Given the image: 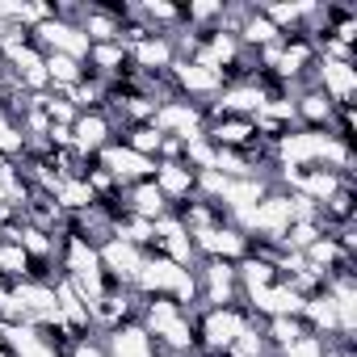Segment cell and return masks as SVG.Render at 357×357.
Here are the masks:
<instances>
[{
  "label": "cell",
  "mask_w": 357,
  "mask_h": 357,
  "mask_svg": "<svg viewBox=\"0 0 357 357\" xmlns=\"http://www.w3.org/2000/svg\"><path fill=\"white\" fill-rule=\"evenodd\" d=\"M126 68H130V59H126L122 43H93L89 55H84V72L97 76V80H118Z\"/></svg>",
  "instance_id": "12"
},
{
  "label": "cell",
  "mask_w": 357,
  "mask_h": 357,
  "mask_svg": "<svg viewBox=\"0 0 357 357\" xmlns=\"http://www.w3.org/2000/svg\"><path fill=\"white\" fill-rule=\"evenodd\" d=\"M63 357H109V353H105V336H97V332L76 336V340L63 349Z\"/></svg>",
  "instance_id": "17"
},
{
  "label": "cell",
  "mask_w": 357,
  "mask_h": 357,
  "mask_svg": "<svg viewBox=\"0 0 357 357\" xmlns=\"http://www.w3.org/2000/svg\"><path fill=\"white\" fill-rule=\"evenodd\" d=\"M118 143H126L130 151H139V155H147V160H160L164 135H160L151 122H143V126H126V130H118Z\"/></svg>",
  "instance_id": "14"
},
{
  "label": "cell",
  "mask_w": 357,
  "mask_h": 357,
  "mask_svg": "<svg viewBox=\"0 0 357 357\" xmlns=\"http://www.w3.org/2000/svg\"><path fill=\"white\" fill-rule=\"evenodd\" d=\"M324 357H349V353H336V349H328V353H324Z\"/></svg>",
  "instance_id": "18"
},
{
  "label": "cell",
  "mask_w": 357,
  "mask_h": 357,
  "mask_svg": "<svg viewBox=\"0 0 357 357\" xmlns=\"http://www.w3.org/2000/svg\"><path fill=\"white\" fill-rule=\"evenodd\" d=\"M190 319H194V336H198L194 353H223L257 315L244 303H227V307H198Z\"/></svg>",
  "instance_id": "1"
},
{
  "label": "cell",
  "mask_w": 357,
  "mask_h": 357,
  "mask_svg": "<svg viewBox=\"0 0 357 357\" xmlns=\"http://www.w3.org/2000/svg\"><path fill=\"white\" fill-rule=\"evenodd\" d=\"M155 190L164 194V202L168 206H176V202H185V198H194V190H198V172L194 168H185V164H155Z\"/></svg>",
  "instance_id": "10"
},
{
  "label": "cell",
  "mask_w": 357,
  "mask_h": 357,
  "mask_svg": "<svg viewBox=\"0 0 357 357\" xmlns=\"http://www.w3.org/2000/svg\"><path fill=\"white\" fill-rule=\"evenodd\" d=\"M143 257L147 252H139L135 244H126V240H105L101 248H97V261H101V269L118 282V286H130L135 282V273H139V265H143Z\"/></svg>",
  "instance_id": "9"
},
{
  "label": "cell",
  "mask_w": 357,
  "mask_h": 357,
  "mask_svg": "<svg viewBox=\"0 0 357 357\" xmlns=\"http://www.w3.org/2000/svg\"><path fill=\"white\" fill-rule=\"evenodd\" d=\"M206 105H198V101H168V105H160L155 109V118H151V126L160 130V135H168V139H181V143H190V139H198V135H206Z\"/></svg>",
  "instance_id": "2"
},
{
  "label": "cell",
  "mask_w": 357,
  "mask_h": 357,
  "mask_svg": "<svg viewBox=\"0 0 357 357\" xmlns=\"http://www.w3.org/2000/svg\"><path fill=\"white\" fill-rule=\"evenodd\" d=\"M155 252L160 257H168L172 265H181V269H190V265H198V252H194V236L172 219V211L164 215V219H155Z\"/></svg>",
  "instance_id": "7"
},
{
  "label": "cell",
  "mask_w": 357,
  "mask_h": 357,
  "mask_svg": "<svg viewBox=\"0 0 357 357\" xmlns=\"http://www.w3.org/2000/svg\"><path fill=\"white\" fill-rule=\"evenodd\" d=\"M176 278H181V265H172L168 257L151 252V257H143V265H139V273H135L130 290H135L139 298H151V294H172Z\"/></svg>",
  "instance_id": "8"
},
{
  "label": "cell",
  "mask_w": 357,
  "mask_h": 357,
  "mask_svg": "<svg viewBox=\"0 0 357 357\" xmlns=\"http://www.w3.org/2000/svg\"><path fill=\"white\" fill-rule=\"evenodd\" d=\"M261 332H265L269 353H282V349H286V344H294L307 328H303V319H298V315H282V319H265V324H261Z\"/></svg>",
  "instance_id": "15"
},
{
  "label": "cell",
  "mask_w": 357,
  "mask_h": 357,
  "mask_svg": "<svg viewBox=\"0 0 357 357\" xmlns=\"http://www.w3.org/2000/svg\"><path fill=\"white\" fill-rule=\"evenodd\" d=\"M122 202H126V215H135V219H147V223H155V219H164L172 206L164 202V194L155 190V181H139V185H126L122 190Z\"/></svg>",
  "instance_id": "13"
},
{
  "label": "cell",
  "mask_w": 357,
  "mask_h": 357,
  "mask_svg": "<svg viewBox=\"0 0 357 357\" xmlns=\"http://www.w3.org/2000/svg\"><path fill=\"white\" fill-rule=\"evenodd\" d=\"M0 357H9V353H5V349H0Z\"/></svg>",
  "instance_id": "19"
},
{
  "label": "cell",
  "mask_w": 357,
  "mask_h": 357,
  "mask_svg": "<svg viewBox=\"0 0 357 357\" xmlns=\"http://www.w3.org/2000/svg\"><path fill=\"white\" fill-rule=\"evenodd\" d=\"M118 139V126L109 122V114L105 109H84V114H76V122H72V147L80 151V155H101L109 143Z\"/></svg>",
  "instance_id": "6"
},
{
  "label": "cell",
  "mask_w": 357,
  "mask_h": 357,
  "mask_svg": "<svg viewBox=\"0 0 357 357\" xmlns=\"http://www.w3.org/2000/svg\"><path fill=\"white\" fill-rule=\"evenodd\" d=\"M105 353H109V357H151V353H155V340H151L147 328L135 319V324H122V328L105 332Z\"/></svg>",
  "instance_id": "11"
},
{
  "label": "cell",
  "mask_w": 357,
  "mask_h": 357,
  "mask_svg": "<svg viewBox=\"0 0 357 357\" xmlns=\"http://www.w3.org/2000/svg\"><path fill=\"white\" fill-rule=\"evenodd\" d=\"M194 252H198V261H231L236 265L248 257V236L231 223H219V227L194 236Z\"/></svg>",
  "instance_id": "4"
},
{
  "label": "cell",
  "mask_w": 357,
  "mask_h": 357,
  "mask_svg": "<svg viewBox=\"0 0 357 357\" xmlns=\"http://www.w3.org/2000/svg\"><path fill=\"white\" fill-rule=\"evenodd\" d=\"M311 89H319L332 105H353V97H357V63L319 59L315 72H311Z\"/></svg>",
  "instance_id": "5"
},
{
  "label": "cell",
  "mask_w": 357,
  "mask_h": 357,
  "mask_svg": "<svg viewBox=\"0 0 357 357\" xmlns=\"http://www.w3.org/2000/svg\"><path fill=\"white\" fill-rule=\"evenodd\" d=\"M324 353H328V340H324V336H311V332H303V336H298L294 344H286L278 357H324Z\"/></svg>",
  "instance_id": "16"
},
{
  "label": "cell",
  "mask_w": 357,
  "mask_h": 357,
  "mask_svg": "<svg viewBox=\"0 0 357 357\" xmlns=\"http://www.w3.org/2000/svg\"><path fill=\"white\" fill-rule=\"evenodd\" d=\"M198 298L202 307H227V303H244L240 298V278L231 261H198Z\"/></svg>",
  "instance_id": "3"
}]
</instances>
